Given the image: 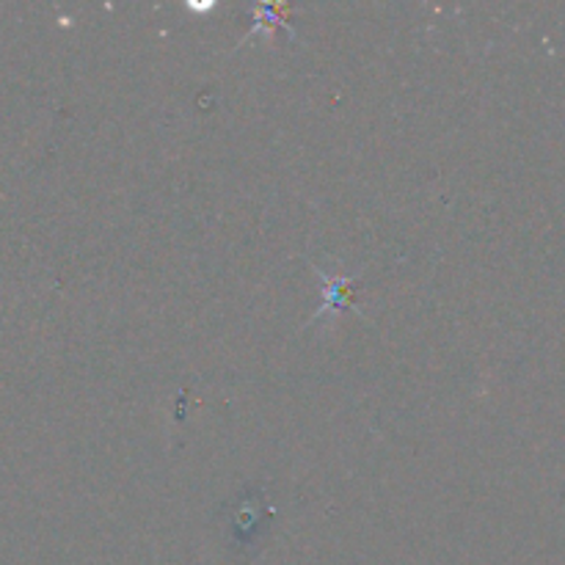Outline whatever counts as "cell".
<instances>
[{
  "instance_id": "1",
  "label": "cell",
  "mask_w": 565,
  "mask_h": 565,
  "mask_svg": "<svg viewBox=\"0 0 565 565\" xmlns=\"http://www.w3.org/2000/svg\"><path fill=\"white\" fill-rule=\"evenodd\" d=\"M323 279H326V292H329V303H326V307H329V312H334V307H345L342 290L351 285V279H348V276H342V279H329V276H323Z\"/></svg>"
}]
</instances>
